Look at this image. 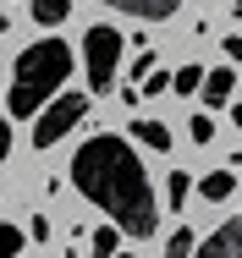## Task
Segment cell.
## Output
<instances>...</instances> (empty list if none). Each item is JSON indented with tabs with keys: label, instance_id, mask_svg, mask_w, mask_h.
Here are the masks:
<instances>
[{
	"label": "cell",
	"instance_id": "6da1fadb",
	"mask_svg": "<svg viewBox=\"0 0 242 258\" xmlns=\"http://www.w3.org/2000/svg\"><path fill=\"white\" fill-rule=\"evenodd\" d=\"M72 187L99 209L110 214V225L132 242L154 236L160 225V198H154V181H149L143 159L127 138H110V132H94L88 143H77L72 154Z\"/></svg>",
	"mask_w": 242,
	"mask_h": 258
},
{
	"label": "cell",
	"instance_id": "7a4b0ae2",
	"mask_svg": "<svg viewBox=\"0 0 242 258\" xmlns=\"http://www.w3.org/2000/svg\"><path fill=\"white\" fill-rule=\"evenodd\" d=\"M66 77H72V50H66V39H33L28 50L17 55V66H11L6 110L22 115V121H33V115L66 88Z\"/></svg>",
	"mask_w": 242,
	"mask_h": 258
},
{
	"label": "cell",
	"instance_id": "3957f363",
	"mask_svg": "<svg viewBox=\"0 0 242 258\" xmlns=\"http://www.w3.org/2000/svg\"><path fill=\"white\" fill-rule=\"evenodd\" d=\"M121 50H127V33L94 22L83 33V66H88V94H110L116 88V72H121Z\"/></svg>",
	"mask_w": 242,
	"mask_h": 258
},
{
	"label": "cell",
	"instance_id": "277c9868",
	"mask_svg": "<svg viewBox=\"0 0 242 258\" xmlns=\"http://www.w3.org/2000/svg\"><path fill=\"white\" fill-rule=\"evenodd\" d=\"M83 115H88V94L61 88V94H55V99L33 115V149H55L72 126H83Z\"/></svg>",
	"mask_w": 242,
	"mask_h": 258
},
{
	"label": "cell",
	"instance_id": "5b68a950",
	"mask_svg": "<svg viewBox=\"0 0 242 258\" xmlns=\"http://www.w3.org/2000/svg\"><path fill=\"white\" fill-rule=\"evenodd\" d=\"M193 258H242V220H237V214H226V220L193 247Z\"/></svg>",
	"mask_w": 242,
	"mask_h": 258
},
{
	"label": "cell",
	"instance_id": "8992f818",
	"mask_svg": "<svg viewBox=\"0 0 242 258\" xmlns=\"http://www.w3.org/2000/svg\"><path fill=\"white\" fill-rule=\"evenodd\" d=\"M198 99L209 104V110H226V104L237 99V72H231V66H215V72H204V83H198Z\"/></svg>",
	"mask_w": 242,
	"mask_h": 258
},
{
	"label": "cell",
	"instance_id": "52a82bcc",
	"mask_svg": "<svg viewBox=\"0 0 242 258\" xmlns=\"http://www.w3.org/2000/svg\"><path fill=\"white\" fill-rule=\"evenodd\" d=\"M99 6L127 11V17H138V22H171V17L182 11V0H99Z\"/></svg>",
	"mask_w": 242,
	"mask_h": 258
},
{
	"label": "cell",
	"instance_id": "ba28073f",
	"mask_svg": "<svg viewBox=\"0 0 242 258\" xmlns=\"http://www.w3.org/2000/svg\"><path fill=\"white\" fill-rule=\"evenodd\" d=\"M231 192H237V170H209V176H198V198H204V204H231Z\"/></svg>",
	"mask_w": 242,
	"mask_h": 258
},
{
	"label": "cell",
	"instance_id": "9c48e42d",
	"mask_svg": "<svg viewBox=\"0 0 242 258\" xmlns=\"http://www.w3.org/2000/svg\"><path fill=\"white\" fill-rule=\"evenodd\" d=\"M132 138H138L143 149H154V154H171V126L154 121V115H138V121H132Z\"/></svg>",
	"mask_w": 242,
	"mask_h": 258
},
{
	"label": "cell",
	"instance_id": "30bf717a",
	"mask_svg": "<svg viewBox=\"0 0 242 258\" xmlns=\"http://www.w3.org/2000/svg\"><path fill=\"white\" fill-rule=\"evenodd\" d=\"M28 11H33L39 28H61V22L72 17V0H28Z\"/></svg>",
	"mask_w": 242,
	"mask_h": 258
},
{
	"label": "cell",
	"instance_id": "8fae6325",
	"mask_svg": "<svg viewBox=\"0 0 242 258\" xmlns=\"http://www.w3.org/2000/svg\"><path fill=\"white\" fill-rule=\"evenodd\" d=\"M187 198H193V176H187V170H171V176H165V204L182 209Z\"/></svg>",
	"mask_w": 242,
	"mask_h": 258
},
{
	"label": "cell",
	"instance_id": "7c38bea8",
	"mask_svg": "<svg viewBox=\"0 0 242 258\" xmlns=\"http://www.w3.org/2000/svg\"><path fill=\"white\" fill-rule=\"evenodd\" d=\"M198 83H204V66H182V72H171V94H182V99H198Z\"/></svg>",
	"mask_w": 242,
	"mask_h": 258
},
{
	"label": "cell",
	"instance_id": "4fadbf2b",
	"mask_svg": "<svg viewBox=\"0 0 242 258\" xmlns=\"http://www.w3.org/2000/svg\"><path fill=\"white\" fill-rule=\"evenodd\" d=\"M88 247H94V258H116L121 253V231L116 225H99L94 236H88Z\"/></svg>",
	"mask_w": 242,
	"mask_h": 258
},
{
	"label": "cell",
	"instance_id": "5bb4252c",
	"mask_svg": "<svg viewBox=\"0 0 242 258\" xmlns=\"http://www.w3.org/2000/svg\"><path fill=\"white\" fill-rule=\"evenodd\" d=\"M187 138H193L198 149H204V143H215V115H209V110H198L193 121H187Z\"/></svg>",
	"mask_w": 242,
	"mask_h": 258
},
{
	"label": "cell",
	"instance_id": "9a60e30c",
	"mask_svg": "<svg viewBox=\"0 0 242 258\" xmlns=\"http://www.w3.org/2000/svg\"><path fill=\"white\" fill-rule=\"evenodd\" d=\"M193 247H198L193 231H171L165 236V258H193Z\"/></svg>",
	"mask_w": 242,
	"mask_h": 258
},
{
	"label": "cell",
	"instance_id": "2e32d148",
	"mask_svg": "<svg viewBox=\"0 0 242 258\" xmlns=\"http://www.w3.org/2000/svg\"><path fill=\"white\" fill-rule=\"evenodd\" d=\"M0 258H22V231L0 220Z\"/></svg>",
	"mask_w": 242,
	"mask_h": 258
},
{
	"label": "cell",
	"instance_id": "e0dca14e",
	"mask_svg": "<svg viewBox=\"0 0 242 258\" xmlns=\"http://www.w3.org/2000/svg\"><path fill=\"white\" fill-rule=\"evenodd\" d=\"M143 94H171V72H160V66H154L143 83H138V99H143Z\"/></svg>",
	"mask_w": 242,
	"mask_h": 258
},
{
	"label": "cell",
	"instance_id": "ac0fdd59",
	"mask_svg": "<svg viewBox=\"0 0 242 258\" xmlns=\"http://www.w3.org/2000/svg\"><path fill=\"white\" fill-rule=\"evenodd\" d=\"M149 72H154V50H138V60H132V77H138V83H143Z\"/></svg>",
	"mask_w": 242,
	"mask_h": 258
},
{
	"label": "cell",
	"instance_id": "d6986e66",
	"mask_svg": "<svg viewBox=\"0 0 242 258\" xmlns=\"http://www.w3.org/2000/svg\"><path fill=\"white\" fill-rule=\"evenodd\" d=\"M6 154H11V115H0V165H6Z\"/></svg>",
	"mask_w": 242,
	"mask_h": 258
},
{
	"label": "cell",
	"instance_id": "ffe728a7",
	"mask_svg": "<svg viewBox=\"0 0 242 258\" xmlns=\"http://www.w3.org/2000/svg\"><path fill=\"white\" fill-rule=\"evenodd\" d=\"M0 33H6V11H0Z\"/></svg>",
	"mask_w": 242,
	"mask_h": 258
}]
</instances>
